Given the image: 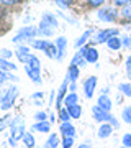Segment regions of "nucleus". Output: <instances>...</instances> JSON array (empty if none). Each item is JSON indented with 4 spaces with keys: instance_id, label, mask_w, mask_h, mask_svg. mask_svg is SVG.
Segmentation results:
<instances>
[{
    "instance_id": "f257e3e1",
    "label": "nucleus",
    "mask_w": 131,
    "mask_h": 148,
    "mask_svg": "<svg viewBox=\"0 0 131 148\" xmlns=\"http://www.w3.org/2000/svg\"><path fill=\"white\" fill-rule=\"evenodd\" d=\"M39 33H38V28L36 27H23L20 32L16 33L13 40V43H20V41H33L35 38L38 36Z\"/></svg>"
},
{
    "instance_id": "f03ea898",
    "label": "nucleus",
    "mask_w": 131,
    "mask_h": 148,
    "mask_svg": "<svg viewBox=\"0 0 131 148\" xmlns=\"http://www.w3.org/2000/svg\"><path fill=\"white\" fill-rule=\"evenodd\" d=\"M16 97H18V89H16L15 86L8 87V89L3 92V97H2V101H0V109H2L3 112L10 110Z\"/></svg>"
},
{
    "instance_id": "7ed1b4c3",
    "label": "nucleus",
    "mask_w": 131,
    "mask_h": 148,
    "mask_svg": "<svg viewBox=\"0 0 131 148\" xmlns=\"http://www.w3.org/2000/svg\"><path fill=\"white\" fill-rule=\"evenodd\" d=\"M10 130H12V138H15L16 142L23 140V137H25V123H23L21 117H13L12 119Z\"/></svg>"
},
{
    "instance_id": "20e7f679",
    "label": "nucleus",
    "mask_w": 131,
    "mask_h": 148,
    "mask_svg": "<svg viewBox=\"0 0 131 148\" xmlns=\"http://www.w3.org/2000/svg\"><path fill=\"white\" fill-rule=\"evenodd\" d=\"M97 16H98V20L105 21V23H111V21L116 20V12L113 8H108V7H105V8H100L97 12Z\"/></svg>"
},
{
    "instance_id": "39448f33",
    "label": "nucleus",
    "mask_w": 131,
    "mask_h": 148,
    "mask_svg": "<svg viewBox=\"0 0 131 148\" xmlns=\"http://www.w3.org/2000/svg\"><path fill=\"white\" fill-rule=\"evenodd\" d=\"M79 49H80V53L84 54V58L87 59V63H97L98 61V51L94 46H82Z\"/></svg>"
},
{
    "instance_id": "423d86ee",
    "label": "nucleus",
    "mask_w": 131,
    "mask_h": 148,
    "mask_svg": "<svg viewBox=\"0 0 131 148\" xmlns=\"http://www.w3.org/2000/svg\"><path fill=\"white\" fill-rule=\"evenodd\" d=\"M92 114H94V119L97 122H110V119H111L110 112L103 110V109H102V107H98V106L92 107Z\"/></svg>"
},
{
    "instance_id": "0eeeda50",
    "label": "nucleus",
    "mask_w": 131,
    "mask_h": 148,
    "mask_svg": "<svg viewBox=\"0 0 131 148\" xmlns=\"http://www.w3.org/2000/svg\"><path fill=\"white\" fill-rule=\"evenodd\" d=\"M95 87H97V77H95V76H90L89 79H85L84 92H85V97H87V99H92V97H94Z\"/></svg>"
},
{
    "instance_id": "6e6552de",
    "label": "nucleus",
    "mask_w": 131,
    "mask_h": 148,
    "mask_svg": "<svg viewBox=\"0 0 131 148\" xmlns=\"http://www.w3.org/2000/svg\"><path fill=\"white\" fill-rule=\"evenodd\" d=\"M111 36H118V30H103V32H98L97 36L94 38V43H105V41H108Z\"/></svg>"
},
{
    "instance_id": "1a4fd4ad",
    "label": "nucleus",
    "mask_w": 131,
    "mask_h": 148,
    "mask_svg": "<svg viewBox=\"0 0 131 148\" xmlns=\"http://www.w3.org/2000/svg\"><path fill=\"white\" fill-rule=\"evenodd\" d=\"M52 32H54V28L49 21H46L44 18H41L39 21V27H38V33L41 35V36H52Z\"/></svg>"
},
{
    "instance_id": "9d476101",
    "label": "nucleus",
    "mask_w": 131,
    "mask_h": 148,
    "mask_svg": "<svg viewBox=\"0 0 131 148\" xmlns=\"http://www.w3.org/2000/svg\"><path fill=\"white\" fill-rule=\"evenodd\" d=\"M25 73L28 74V77L35 82V84H41V71H38V69H33L31 66H25Z\"/></svg>"
},
{
    "instance_id": "9b49d317",
    "label": "nucleus",
    "mask_w": 131,
    "mask_h": 148,
    "mask_svg": "<svg viewBox=\"0 0 131 148\" xmlns=\"http://www.w3.org/2000/svg\"><path fill=\"white\" fill-rule=\"evenodd\" d=\"M59 132L62 133V137H75V127H74L71 122H62Z\"/></svg>"
},
{
    "instance_id": "f8f14e48",
    "label": "nucleus",
    "mask_w": 131,
    "mask_h": 148,
    "mask_svg": "<svg viewBox=\"0 0 131 148\" xmlns=\"http://www.w3.org/2000/svg\"><path fill=\"white\" fill-rule=\"evenodd\" d=\"M33 132H41V133H49L51 132V122L44 120V122H36L31 127Z\"/></svg>"
},
{
    "instance_id": "ddd939ff",
    "label": "nucleus",
    "mask_w": 131,
    "mask_h": 148,
    "mask_svg": "<svg viewBox=\"0 0 131 148\" xmlns=\"http://www.w3.org/2000/svg\"><path fill=\"white\" fill-rule=\"evenodd\" d=\"M111 132H113V125H111L110 122H105V123H102L98 128V138H108L111 135Z\"/></svg>"
},
{
    "instance_id": "4468645a",
    "label": "nucleus",
    "mask_w": 131,
    "mask_h": 148,
    "mask_svg": "<svg viewBox=\"0 0 131 148\" xmlns=\"http://www.w3.org/2000/svg\"><path fill=\"white\" fill-rule=\"evenodd\" d=\"M66 46H67V40L64 36H59L56 40V48H58V59L64 58V53H66Z\"/></svg>"
},
{
    "instance_id": "2eb2a0df",
    "label": "nucleus",
    "mask_w": 131,
    "mask_h": 148,
    "mask_svg": "<svg viewBox=\"0 0 131 148\" xmlns=\"http://www.w3.org/2000/svg\"><path fill=\"white\" fill-rule=\"evenodd\" d=\"M15 54H16V58L20 59L21 63H26V59H28V56H30V48L26 46V45H23V46H18L16 48V51H15Z\"/></svg>"
},
{
    "instance_id": "dca6fc26",
    "label": "nucleus",
    "mask_w": 131,
    "mask_h": 148,
    "mask_svg": "<svg viewBox=\"0 0 131 148\" xmlns=\"http://www.w3.org/2000/svg\"><path fill=\"white\" fill-rule=\"evenodd\" d=\"M97 106L102 107L103 110L110 112V110H111V99H110L107 94H102V95L98 97V101H97Z\"/></svg>"
},
{
    "instance_id": "f3484780",
    "label": "nucleus",
    "mask_w": 131,
    "mask_h": 148,
    "mask_svg": "<svg viewBox=\"0 0 131 148\" xmlns=\"http://www.w3.org/2000/svg\"><path fill=\"white\" fill-rule=\"evenodd\" d=\"M79 74H80V69H79V66H74V64H71L69 66V69H67V77L71 82H75V81L79 79Z\"/></svg>"
},
{
    "instance_id": "a211bd4d",
    "label": "nucleus",
    "mask_w": 131,
    "mask_h": 148,
    "mask_svg": "<svg viewBox=\"0 0 131 148\" xmlns=\"http://www.w3.org/2000/svg\"><path fill=\"white\" fill-rule=\"evenodd\" d=\"M43 53H46L48 58H51V59H58V48H56V45H52L51 41L48 43V46L44 48V51Z\"/></svg>"
},
{
    "instance_id": "6ab92c4d",
    "label": "nucleus",
    "mask_w": 131,
    "mask_h": 148,
    "mask_svg": "<svg viewBox=\"0 0 131 148\" xmlns=\"http://www.w3.org/2000/svg\"><path fill=\"white\" fill-rule=\"evenodd\" d=\"M66 107L69 106H74V104H79V95L75 94V92H69L66 97H64V102H62Z\"/></svg>"
},
{
    "instance_id": "aec40b11",
    "label": "nucleus",
    "mask_w": 131,
    "mask_h": 148,
    "mask_svg": "<svg viewBox=\"0 0 131 148\" xmlns=\"http://www.w3.org/2000/svg\"><path fill=\"white\" fill-rule=\"evenodd\" d=\"M71 64H74V66H84V64H87V59L84 58V54L80 53V49H79V53H75L74 54V58H72V61H71Z\"/></svg>"
},
{
    "instance_id": "412c9836",
    "label": "nucleus",
    "mask_w": 131,
    "mask_h": 148,
    "mask_svg": "<svg viewBox=\"0 0 131 148\" xmlns=\"http://www.w3.org/2000/svg\"><path fill=\"white\" fill-rule=\"evenodd\" d=\"M90 36H92V32H90V30L84 32V33H82V36L77 38V41L74 43V46H75V48H82V46L85 45V43H87V40H89Z\"/></svg>"
},
{
    "instance_id": "4be33fe9",
    "label": "nucleus",
    "mask_w": 131,
    "mask_h": 148,
    "mask_svg": "<svg viewBox=\"0 0 131 148\" xmlns=\"http://www.w3.org/2000/svg\"><path fill=\"white\" fill-rule=\"evenodd\" d=\"M121 45H123V41H121V38L118 36H111L108 41H107V46L110 48V49H120Z\"/></svg>"
},
{
    "instance_id": "5701e85b",
    "label": "nucleus",
    "mask_w": 131,
    "mask_h": 148,
    "mask_svg": "<svg viewBox=\"0 0 131 148\" xmlns=\"http://www.w3.org/2000/svg\"><path fill=\"white\" fill-rule=\"evenodd\" d=\"M25 64H28V66H31L33 69H38V71H41V63H39V59L35 56V54H30L28 56V59H26V63Z\"/></svg>"
},
{
    "instance_id": "b1692460",
    "label": "nucleus",
    "mask_w": 131,
    "mask_h": 148,
    "mask_svg": "<svg viewBox=\"0 0 131 148\" xmlns=\"http://www.w3.org/2000/svg\"><path fill=\"white\" fill-rule=\"evenodd\" d=\"M69 114H71V117L72 119H79V117L82 115V107L79 106V104H74V106H69L67 107Z\"/></svg>"
},
{
    "instance_id": "393cba45",
    "label": "nucleus",
    "mask_w": 131,
    "mask_h": 148,
    "mask_svg": "<svg viewBox=\"0 0 131 148\" xmlns=\"http://www.w3.org/2000/svg\"><path fill=\"white\" fill-rule=\"evenodd\" d=\"M23 143H25V147H26V148H35V145H36V140H35V137H33V133L25 132Z\"/></svg>"
},
{
    "instance_id": "a878e982",
    "label": "nucleus",
    "mask_w": 131,
    "mask_h": 148,
    "mask_svg": "<svg viewBox=\"0 0 131 148\" xmlns=\"http://www.w3.org/2000/svg\"><path fill=\"white\" fill-rule=\"evenodd\" d=\"M0 68L3 69V71H15L16 69V66L13 63H10L8 59H5V58H0Z\"/></svg>"
},
{
    "instance_id": "bb28decb",
    "label": "nucleus",
    "mask_w": 131,
    "mask_h": 148,
    "mask_svg": "<svg viewBox=\"0 0 131 148\" xmlns=\"http://www.w3.org/2000/svg\"><path fill=\"white\" fill-rule=\"evenodd\" d=\"M46 145H48L49 148H58V145H59V137H58V133H51V135L48 137Z\"/></svg>"
},
{
    "instance_id": "cd10ccee",
    "label": "nucleus",
    "mask_w": 131,
    "mask_h": 148,
    "mask_svg": "<svg viewBox=\"0 0 131 148\" xmlns=\"http://www.w3.org/2000/svg\"><path fill=\"white\" fill-rule=\"evenodd\" d=\"M120 13H121V16H123L125 20L131 21V2L121 7V12H120Z\"/></svg>"
},
{
    "instance_id": "c85d7f7f",
    "label": "nucleus",
    "mask_w": 131,
    "mask_h": 148,
    "mask_svg": "<svg viewBox=\"0 0 131 148\" xmlns=\"http://www.w3.org/2000/svg\"><path fill=\"white\" fill-rule=\"evenodd\" d=\"M118 89H120V92H123L125 97H131V82H121Z\"/></svg>"
},
{
    "instance_id": "c756f323",
    "label": "nucleus",
    "mask_w": 131,
    "mask_h": 148,
    "mask_svg": "<svg viewBox=\"0 0 131 148\" xmlns=\"http://www.w3.org/2000/svg\"><path fill=\"white\" fill-rule=\"evenodd\" d=\"M41 18H44L46 21H49V23L52 25V28H58V27H59V21H58V18H56V16L52 15V13H43V16H41Z\"/></svg>"
},
{
    "instance_id": "7c9ffc66",
    "label": "nucleus",
    "mask_w": 131,
    "mask_h": 148,
    "mask_svg": "<svg viewBox=\"0 0 131 148\" xmlns=\"http://www.w3.org/2000/svg\"><path fill=\"white\" fill-rule=\"evenodd\" d=\"M71 114H69V110H67V107L64 109V107H61L59 109V120L61 122H71Z\"/></svg>"
},
{
    "instance_id": "2f4dec72",
    "label": "nucleus",
    "mask_w": 131,
    "mask_h": 148,
    "mask_svg": "<svg viewBox=\"0 0 131 148\" xmlns=\"http://www.w3.org/2000/svg\"><path fill=\"white\" fill-rule=\"evenodd\" d=\"M12 119H13V117H10V115H5L3 119H0V132H3L7 127H10L12 125Z\"/></svg>"
},
{
    "instance_id": "473e14b6",
    "label": "nucleus",
    "mask_w": 131,
    "mask_h": 148,
    "mask_svg": "<svg viewBox=\"0 0 131 148\" xmlns=\"http://www.w3.org/2000/svg\"><path fill=\"white\" fill-rule=\"evenodd\" d=\"M33 48H36V49H41V51H44V48L48 46V40H33Z\"/></svg>"
},
{
    "instance_id": "72a5a7b5",
    "label": "nucleus",
    "mask_w": 131,
    "mask_h": 148,
    "mask_svg": "<svg viewBox=\"0 0 131 148\" xmlns=\"http://www.w3.org/2000/svg\"><path fill=\"white\" fill-rule=\"evenodd\" d=\"M121 119L126 122V123H131V107H126L123 114H121Z\"/></svg>"
},
{
    "instance_id": "f704fd0d",
    "label": "nucleus",
    "mask_w": 131,
    "mask_h": 148,
    "mask_svg": "<svg viewBox=\"0 0 131 148\" xmlns=\"http://www.w3.org/2000/svg\"><path fill=\"white\" fill-rule=\"evenodd\" d=\"M62 148H72V145H74V137H64V140H62Z\"/></svg>"
},
{
    "instance_id": "c9c22d12",
    "label": "nucleus",
    "mask_w": 131,
    "mask_h": 148,
    "mask_svg": "<svg viewBox=\"0 0 131 148\" xmlns=\"http://www.w3.org/2000/svg\"><path fill=\"white\" fill-rule=\"evenodd\" d=\"M35 119H36V122H44V120H48V114L43 112V110H39V112L35 114Z\"/></svg>"
},
{
    "instance_id": "e433bc0d",
    "label": "nucleus",
    "mask_w": 131,
    "mask_h": 148,
    "mask_svg": "<svg viewBox=\"0 0 131 148\" xmlns=\"http://www.w3.org/2000/svg\"><path fill=\"white\" fill-rule=\"evenodd\" d=\"M121 143H123V147L131 148V133H125V135H123V140H121Z\"/></svg>"
},
{
    "instance_id": "4c0bfd02",
    "label": "nucleus",
    "mask_w": 131,
    "mask_h": 148,
    "mask_svg": "<svg viewBox=\"0 0 131 148\" xmlns=\"http://www.w3.org/2000/svg\"><path fill=\"white\" fill-rule=\"evenodd\" d=\"M59 7H62V8H69V7L72 5V0H54Z\"/></svg>"
},
{
    "instance_id": "58836bf2",
    "label": "nucleus",
    "mask_w": 131,
    "mask_h": 148,
    "mask_svg": "<svg viewBox=\"0 0 131 148\" xmlns=\"http://www.w3.org/2000/svg\"><path fill=\"white\" fill-rule=\"evenodd\" d=\"M12 56H13V53H12L10 49H0V58H5V59H10Z\"/></svg>"
},
{
    "instance_id": "ea45409f",
    "label": "nucleus",
    "mask_w": 131,
    "mask_h": 148,
    "mask_svg": "<svg viewBox=\"0 0 131 148\" xmlns=\"http://www.w3.org/2000/svg\"><path fill=\"white\" fill-rule=\"evenodd\" d=\"M87 3H89L90 7H94V8H97V7H102L105 3V0H87Z\"/></svg>"
},
{
    "instance_id": "a19ab883",
    "label": "nucleus",
    "mask_w": 131,
    "mask_h": 148,
    "mask_svg": "<svg viewBox=\"0 0 131 148\" xmlns=\"http://www.w3.org/2000/svg\"><path fill=\"white\" fill-rule=\"evenodd\" d=\"M21 0H0V3L5 7H12V5H16V3H20Z\"/></svg>"
},
{
    "instance_id": "79ce46f5",
    "label": "nucleus",
    "mask_w": 131,
    "mask_h": 148,
    "mask_svg": "<svg viewBox=\"0 0 131 148\" xmlns=\"http://www.w3.org/2000/svg\"><path fill=\"white\" fill-rule=\"evenodd\" d=\"M126 74H128V79H131V56H128L126 59Z\"/></svg>"
},
{
    "instance_id": "37998d69",
    "label": "nucleus",
    "mask_w": 131,
    "mask_h": 148,
    "mask_svg": "<svg viewBox=\"0 0 131 148\" xmlns=\"http://www.w3.org/2000/svg\"><path fill=\"white\" fill-rule=\"evenodd\" d=\"M131 0H113V5L115 7H123L126 5V3H130Z\"/></svg>"
},
{
    "instance_id": "c03bdc74",
    "label": "nucleus",
    "mask_w": 131,
    "mask_h": 148,
    "mask_svg": "<svg viewBox=\"0 0 131 148\" xmlns=\"http://www.w3.org/2000/svg\"><path fill=\"white\" fill-rule=\"evenodd\" d=\"M7 81V71H3V69L0 68V84H3Z\"/></svg>"
},
{
    "instance_id": "a18cd8bd",
    "label": "nucleus",
    "mask_w": 131,
    "mask_h": 148,
    "mask_svg": "<svg viewBox=\"0 0 131 148\" xmlns=\"http://www.w3.org/2000/svg\"><path fill=\"white\" fill-rule=\"evenodd\" d=\"M56 90H51V95H49V104L52 106V102H56Z\"/></svg>"
},
{
    "instance_id": "49530a36",
    "label": "nucleus",
    "mask_w": 131,
    "mask_h": 148,
    "mask_svg": "<svg viewBox=\"0 0 131 148\" xmlns=\"http://www.w3.org/2000/svg\"><path fill=\"white\" fill-rule=\"evenodd\" d=\"M7 81H13V82H16V81H18V77H16V76H13L12 73H7Z\"/></svg>"
},
{
    "instance_id": "de8ad7c7",
    "label": "nucleus",
    "mask_w": 131,
    "mask_h": 148,
    "mask_svg": "<svg viewBox=\"0 0 131 148\" xmlns=\"http://www.w3.org/2000/svg\"><path fill=\"white\" fill-rule=\"evenodd\" d=\"M121 41H123V45H125V46H130L131 45V40L128 36H125V38H121Z\"/></svg>"
},
{
    "instance_id": "09e8293b",
    "label": "nucleus",
    "mask_w": 131,
    "mask_h": 148,
    "mask_svg": "<svg viewBox=\"0 0 131 148\" xmlns=\"http://www.w3.org/2000/svg\"><path fill=\"white\" fill-rule=\"evenodd\" d=\"M33 99H35V101H36V99L41 101V99H43V92H35V94H33Z\"/></svg>"
},
{
    "instance_id": "8fccbe9b",
    "label": "nucleus",
    "mask_w": 131,
    "mask_h": 148,
    "mask_svg": "<svg viewBox=\"0 0 131 148\" xmlns=\"http://www.w3.org/2000/svg\"><path fill=\"white\" fill-rule=\"evenodd\" d=\"M8 145H10V147L12 148H13V147H16V140H15V138H8Z\"/></svg>"
},
{
    "instance_id": "3c124183",
    "label": "nucleus",
    "mask_w": 131,
    "mask_h": 148,
    "mask_svg": "<svg viewBox=\"0 0 131 148\" xmlns=\"http://www.w3.org/2000/svg\"><path fill=\"white\" fill-rule=\"evenodd\" d=\"M69 90L71 92H75V82H69Z\"/></svg>"
},
{
    "instance_id": "603ef678",
    "label": "nucleus",
    "mask_w": 131,
    "mask_h": 148,
    "mask_svg": "<svg viewBox=\"0 0 131 148\" xmlns=\"http://www.w3.org/2000/svg\"><path fill=\"white\" fill-rule=\"evenodd\" d=\"M54 120H56V117H54V114H51V115H49V122L54 123Z\"/></svg>"
},
{
    "instance_id": "864d4df0",
    "label": "nucleus",
    "mask_w": 131,
    "mask_h": 148,
    "mask_svg": "<svg viewBox=\"0 0 131 148\" xmlns=\"http://www.w3.org/2000/svg\"><path fill=\"white\" fill-rule=\"evenodd\" d=\"M77 148H90V147H89V143H82V145H79Z\"/></svg>"
},
{
    "instance_id": "5fc2aeb1",
    "label": "nucleus",
    "mask_w": 131,
    "mask_h": 148,
    "mask_svg": "<svg viewBox=\"0 0 131 148\" xmlns=\"http://www.w3.org/2000/svg\"><path fill=\"white\" fill-rule=\"evenodd\" d=\"M120 148H128V147H120Z\"/></svg>"
},
{
    "instance_id": "6e6d98bb",
    "label": "nucleus",
    "mask_w": 131,
    "mask_h": 148,
    "mask_svg": "<svg viewBox=\"0 0 131 148\" xmlns=\"http://www.w3.org/2000/svg\"><path fill=\"white\" fill-rule=\"evenodd\" d=\"M44 148H49V147H48V145H46V147H44Z\"/></svg>"
},
{
    "instance_id": "4d7b16f0",
    "label": "nucleus",
    "mask_w": 131,
    "mask_h": 148,
    "mask_svg": "<svg viewBox=\"0 0 131 148\" xmlns=\"http://www.w3.org/2000/svg\"><path fill=\"white\" fill-rule=\"evenodd\" d=\"M130 40H131V36H130Z\"/></svg>"
},
{
    "instance_id": "13d9d810",
    "label": "nucleus",
    "mask_w": 131,
    "mask_h": 148,
    "mask_svg": "<svg viewBox=\"0 0 131 148\" xmlns=\"http://www.w3.org/2000/svg\"><path fill=\"white\" fill-rule=\"evenodd\" d=\"M130 125H131V123H130Z\"/></svg>"
}]
</instances>
